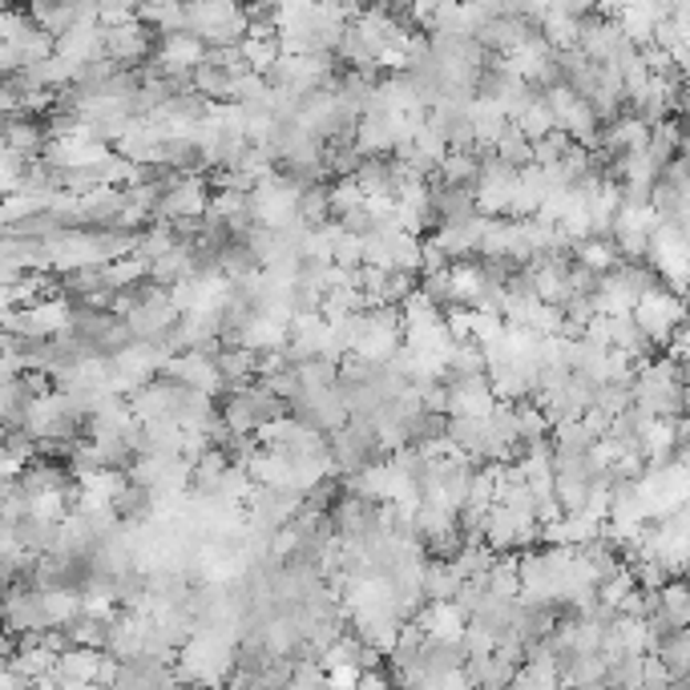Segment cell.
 Returning a JSON list of instances; mask_svg holds the SVG:
<instances>
[{
	"label": "cell",
	"mask_w": 690,
	"mask_h": 690,
	"mask_svg": "<svg viewBox=\"0 0 690 690\" xmlns=\"http://www.w3.org/2000/svg\"><path fill=\"white\" fill-rule=\"evenodd\" d=\"M634 404L650 412L655 421H679L682 416V368L675 360H650L634 375Z\"/></svg>",
	"instance_id": "cell-1"
},
{
	"label": "cell",
	"mask_w": 690,
	"mask_h": 690,
	"mask_svg": "<svg viewBox=\"0 0 690 690\" xmlns=\"http://www.w3.org/2000/svg\"><path fill=\"white\" fill-rule=\"evenodd\" d=\"M187 33H194L211 49H226L243 45L251 21H246V9L231 0H202V4H187Z\"/></svg>",
	"instance_id": "cell-2"
},
{
	"label": "cell",
	"mask_w": 690,
	"mask_h": 690,
	"mask_svg": "<svg viewBox=\"0 0 690 690\" xmlns=\"http://www.w3.org/2000/svg\"><path fill=\"white\" fill-rule=\"evenodd\" d=\"M650 267L658 270L662 287L687 299L690 291V234L679 223H658L650 238Z\"/></svg>",
	"instance_id": "cell-3"
},
{
	"label": "cell",
	"mask_w": 690,
	"mask_h": 690,
	"mask_svg": "<svg viewBox=\"0 0 690 690\" xmlns=\"http://www.w3.org/2000/svg\"><path fill=\"white\" fill-rule=\"evenodd\" d=\"M299 199H304V187H295L287 174L263 178L255 190H251V214H255L258 226L267 231H283V226L299 223Z\"/></svg>",
	"instance_id": "cell-4"
},
{
	"label": "cell",
	"mask_w": 690,
	"mask_h": 690,
	"mask_svg": "<svg viewBox=\"0 0 690 690\" xmlns=\"http://www.w3.org/2000/svg\"><path fill=\"white\" fill-rule=\"evenodd\" d=\"M687 299L675 295L670 287H658V291L643 295L638 307H634V323L646 331V340L655 343V348H670L675 340V331L687 323Z\"/></svg>",
	"instance_id": "cell-5"
},
{
	"label": "cell",
	"mask_w": 690,
	"mask_h": 690,
	"mask_svg": "<svg viewBox=\"0 0 690 690\" xmlns=\"http://www.w3.org/2000/svg\"><path fill=\"white\" fill-rule=\"evenodd\" d=\"M73 331V304L70 299H45L29 311H4V336L21 340H61Z\"/></svg>",
	"instance_id": "cell-6"
},
{
	"label": "cell",
	"mask_w": 690,
	"mask_h": 690,
	"mask_svg": "<svg viewBox=\"0 0 690 690\" xmlns=\"http://www.w3.org/2000/svg\"><path fill=\"white\" fill-rule=\"evenodd\" d=\"M328 445H331V460H336V473H343V477H360L363 468H372L380 460L375 457L380 440H375V428L368 416H351L340 433L328 436Z\"/></svg>",
	"instance_id": "cell-7"
},
{
	"label": "cell",
	"mask_w": 690,
	"mask_h": 690,
	"mask_svg": "<svg viewBox=\"0 0 690 690\" xmlns=\"http://www.w3.org/2000/svg\"><path fill=\"white\" fill-rule=\"evenodd\" d=\"M517 182H521V170H513V166L501 162L497 153H489V158L480 162V178H477V211L485 214V219L509 214L517 199Z\"/></svg>",
	"instance_id": "cell-8"
},
{
	"label": "cell",
	"mask_w": 690,
	"mask_h": 690,
	"mask_svg": "<svg viewBox=\"0 0 690 690\" xmlns=\"http://www.w3.org/2000/svg\"><path fill=\"white\" fill-rule=\"evenodd\" d=\"M211 190H206V178L199 174H182L178 182H170L158 202V214L153 223H190V219H202L211 211Z\"/></svg>",
	"instance_id": "cell-9"
},
{
	"label": "cell",
	"mask_w": 690,
	"mask_h": 690,
	"mask_svg": "<svg viewBox=\"0 0 690 690\" xmlns=\"http://www.w3.org/2000/svg\"><path fill=\"white\" fill-rule=\"evenodd\" d=\"M134 485H146L150 492H190L194 489V465L187 457H138L129 468Z\"/></svg>",
	"instance_id": "cell-10"
},
{
	"label": "cell",
	"mask_w": 690,
	"mask_h": 690,
	"mask_svg": "<svg viewBox=\"0 0 690 690\" xmlns=\"http://www.w3.org/2000/svg\"><path fill=\"white\" fill-rule=\"evenodd\" d=\"M166 375L178 380V384L194 388V392H202V396L226 392V380H223V372H219V351H182V355L170 360Z\"/></svg>",
	"instance_id": "cell-11"
},
{
	"label": "cell",
	"mask_w": 690,
	"mask_h": 690,
	"mask_svg": "<svg viewBox=\"0 0 690 690\" xmlns=\"http://www.w3.org/2000/svg\"><path fill=\"white\" fill-rule=\"evenodd\" d=\"M448 416H492L497 412V392H492L489 375H448Z\"/></svg>",
	"instance_id": "cell-12"
},
{
	"label": "cell",
	"mask_w": 690,
	"mask_h": 690,
	"mask_svg": "<svg viewBox=\"0 0 690 690\" xmlns=\"http://www.w3.org/2000/svg\"><path fill=\"white\" fill-rule=\"evenodd\" d=\"M109 667V655L97 646H65L57 658V682H82V687H102Z\"/></svg>",
	"instance_id": "cell-13"
},
{
	"label": "cell",
	"mask_w": 690,
	"mask_h": 690,
	"mask_svg": "<svg viewBox=\"0 0 690 690\" xmlns=\"http://www.w3.org/2000/svg\"><path fill=\"white\" fill-rule=\"evenodd\" d=\"M153 33L158 29H150V24H126V29H106V57L114 61V65H138V61L150 57V45H153Z\"/></svg>",
	"instance_id": "cell-14"
},
{
	"label": "cell",
	"mask_w": 690,
	"mask_h": 690,
	"mask_svg": "<svg viewBox=\"0 0 690 690\" xmlns=\"http://www.w3.org/2000/svg\"><path fill=\"white\" fill-rule=\"evenodd\" d=\"M416 626H421L428 638H436V643H465L468 614L457 602H428V606L416 614Z\"/></svg>",
	"instance_id": "cell-15"
},
{
	"label": "cell",
	"mask_w": 690,
	"mask_h": 690,
	"mask_svg": "<svg viewBox=\"0 0 690 690\" xmlns=\"http://www.w3.org/2000/svg\"><path fill=\"white\" fill-rule=\"evenodd\" d=\"M57 53L65 61H73L77 70H82V65H94V61L106 57V29H102V24H73L70 33L57 41Z\"/></svg>",
	"instance_id": "cell-16"
},
{
	"label": "cell",
	"mask_w": 690,
	"mask_h": 690,
	"mask_svg": "<svg viewBox=\"0 0 690 690\" xmlns=\"http://www.w3.org/2000/svg\"><path fill=\"white\" fill-rule=\"evenodd\" d=\"M4 150H17L24 158H45L49 150V126L33 117H4Z\"/></svg>",
	"instance_id": "cell-17"
},
{
	"label": "cell",
	"mask_w": 690,
	"mask_h": 690,
	"mask_svg": "<svg viewBox=\"0 0 690 690\" xmlns=\"http://www.w3.org/2000/svg\"><path fill=\"white\" fill-rule=\"evenodd\" d=\"M517 670L521 667L505 662L501 655H485V658H468L465 679H468V687L473 690H513Z\"/></svg>",
	"instance_id": "cell-18"
},
{
	"label": "cell",
	"mask_w": 690,
	"mask_h": 690,
	"mask_svg": "<svg viewBox=\"0 0 690 690\" xmlns=\"http://www.w3.org/2000/svg\"><path fill=\"white\" fill-rule=\"evenodd\" d=\"M219 372L226 380V392H246L251 384H258V355L246 348H234V343H223L219 351Z\"/></svg>",
	"instance_id": "cell-19"
},
{
	"label": "cell",
	"mask_w": 690,
	"mask_h": 690,
	"mask_svg": "<svg viewBox=\"0 0 690 690\" xmlns=\"http://www.w3.org/2000/svg\"><path fill=\"white\" fill-rule=\"evenodd\" d=\"M468 622L473 626H480V630H489L497 643H501L505 634H513V622H517V602H509V597H497L489 590V594L480 597V606L468 614Z\"/></svg>",
	"instance_id": "cell-20"
},
{
	"label": "cell",
	"mask_w": 690,
	"mask_h": 690,
	"mask_svg": "<svg viewBox=\"0 0 690 690\" xmlns=\"http://www.w3.org/2000/svg\"><path fill=\"white\" fill-rule=\"evenodd\" d=\"M606 328H609V348L614 351H626L634 363H643L650 351H655V343L646 340V331L634 323V316H622V319H606ZM650 363V360H646Z\"/></svg>",
	"instance_id": "cell-21"
},
{
	"label": "cell",
	"mask_w": 690,
	"mask_h": 690,
	"mask_svg": "<svg viewBox=\"0 0 690 690\" xmlns=\"http://www.w3.org/2000/svg\"><path fill=\"white\" fill-rule=\"evenodd\" d=\"M29 17H33L53 41H61V36L77 24V4H73V0H36L33 9H29Z\"/></svg>",
	"instance_id": "cell-22"
},
{
	"label": "cell",
	"mask_w": 690,
	"mask_h": 690,
	"mask_svg": "<svg viewBox=\"0 0 690 690\" xmlns=\"http://www.w3.org/2000/svg\"><path fill=\"white\" fill-rule=\"evenodd\" d=\"M574 258L582 263V267L597 270V275H609V270H618L622 263H626L614 238H585V243H577Z\"/></svg>",
	"instance_id": "cell-23"
},
{
	"label": "cell",
	"mask_w": 690,
	"mask_h": 690,
	"mask_svg": "<svg viewBox=\"0 0 690 690\" xmlns=\"http://www.w3.org/2000/svg\"><path fill=\"white\" fill-rule=\"evenodd\" d=\"M465 577L453 570V562H428L424 565V597L428 602H457Z\"/></svg>",
	"instance_id": "cell-24"
},
{
	"label": "cell",
	"mask_w": 690,
	"mask_h": 690,
	"mask_svg": "<svg viewBox=\"0 0 690 690\" xmlns=\"http://www.w3.org/2000/svg\"><path fill=\"white\" fill-rule=\"evenodd\" d=\"M258 270H263V258L255 255V246L246 243V238H234V243L223 251V275H226V279H231V283L255 279Z\"/></svg>",
	"instance_id": "cell-25"
},
{
	"label": "cell",
	"mask_w": 690,
	"mask_h": 690,
	"mask_svg": "<svg viewBox=\"0 0 690 690\" xmlns=\"http://www.w3.org/2000/svg\"><path fill=\"white\" fill-rule=\"evenodd\" d=\"M513 126L521 129V134H526L529 141H541V138H550L553 129H558V114H553L550 97H545V94H538V97H533V106H529L526 114L517 117Z\"/></svg>",
	"instance_id": "cell-26"
},
{
	"label": "cell",
	"mask_w": 690,
	"mask_h": 690,
	"mask_svg": "<svg viewBox=\"0 0 690 690\" xmlns=\"http://www.w3.org/2000/svg\"><path fill=\"white\" fill-rule=\"evenodd\" d=\"M646 153H650V162H655L658 174H662V170L682 153V129L675 126V121H662L658 129H650V146H646Z\"/></svg>",
	"instance_id": "cell-27"
},
{
	"label": "cell",
	"mask_w": 690,
	"mask_h": 690,
	"mask_svg": "<svg viewBox=\"0 0 690 690\" xmlns=\"http://www.w3.org/2000/svg\"><path fill=\"white\" fill-rule=\"evenodd\" d=\"M243 57H246V65H251V73H258V77H270V70H275V65H279V57H283L279 36H246V41H243Z\"/></svg>",
	"instance_id": "cell-28"
},
{
	"label": "cell",
	"mask_w": 690,
	"mask_h": 690,
	"mask_svg": "<svg viewBox=\"0 0 690 690\" xmlns=\"http://www.w3.org/2000/svg\"><path fill=\"white\" fill-rule=\"evenodd\" d=\"M194 94L206 97V102H226V97L234 102V77L219 65H211V61H202L194 70Z\"/></svg>",
	"instance_id": "cell-29"
},
{
	"label": "cell",
	"mask_w": 690,
	"mask_h": 690,
	"mask_svg": "<svg viewBox=\"0 0 690 690\" xmlns=\"http://www.w3.org/2000/svg\"><path fill=\"white\" fill-rule=\"evenodd\" d=\"M492 153H497L501 162L513 166V170H529V166H533V141H529L517 126L505 129V138L497 141V150Z\"/></svg>",
	"instance_id": "cell-30"
},
{
	"label": "cell",
	"mask_w": 690,
	"mask_h": 690,
	"mask_svg": "<svg viewBox=\"0 0 690 690\" xmlns=\"http://www.w3.org/2000/svg\"><path fill=\"white\" fill-rule=\"evenodd\" d=\"M577 141L570 138V134H562V129H553L550 138L533 141V166H541V170H553V166H562L565 158H570V150H574Z\"/></svg>",
	"instance_id": "cell-31"
},
{
	"label": "cell",
	"mask_w": 690,
	"mask_h": 690,
	"mask_svg": "<svg viewBox=\"0 0 690 690\" xmlns=\"http://www.w3.org/2000/svg\"><path fill=\"white\" fill-rule=\"evenodd\" d=\"M299 219H304L307 226L331 223V182L328 187L304 190V199H299Z\"/></svg>",
	"instance_id": "cell-32"
},
{
	"label": "cell",
	"mask_w": 690,
	"mask_h": 690,
	"mask_svg": "<svg viewBox=\"0 0 690 690\" xmlns=\"http://www.w3.org/2000/svg\"><path fill=\"white\" fill-rule=\"evenodd\" d=\"M368 194H363L360 178H340V182H331V214L336 219H348L351 211H360Z\"/></svg>",
	"instance_id": "cell-33"
},
{
	"label": "cell",
	"mask_w": 690,
	"mask_h": 690,
	"mask_svg": "<svg viewBox=\"0 0 690 690\" xmlns=\"http://www.w3.org/2000/svg\"><path fill=\"white\" fill-rule=\"evenodd\" d=\"M299 380H304V392H323V388H336L340 384V363L304 360L299 363Z\"/></svg>",
	"instance_id": "cell-34"
},
{
	"label": "cell",
	"mask_w": 690,
	"mask_h": 690,
	"mask_svg": "<svg viewBox=\"0 0 690 690\" xmlns=\"http://www.w3.org/2000/svg\"><path fill=\"white\" fill-rule=\"evenodd\" d=\"M336 267L343 270H363V234H343L336 243Z\"/></svg>",
	"instance_id": "cell-35"
},
{
	"label": "cell",
	"mask_w": 690,
	"mask_h": 690,
	"mask_svg": "<svg viewBox=\"0 0 690 690\" xmlns=\"http://www.w3.org/2000/svg\"><path fill=\"white\" fill-rule=\"evenodd\" d=\"M682 158H690V126L682 129Z\"/></svg>",
	"instance_id": "cell-36"
},
{
	"label": "cell",
	"mask_w": 690,
	"mask_h": 690,
	"mask_svg": "<svg viewBox=\"0 0 690 690\" xmlns=\"http://www.w3.org/2000/svg\"><path fill=\"white\" fill-rule=\"evenodd\" d=\"M170 690H202V687H190V682H174Z\"/></svg>",
	"instance_id": "cell-37"
},
{
	"label": "cell",
	"mask_w": 690,
	"mask_h": 690,
	"mask_svg": "<svg viewBox=\"0 0 690 690\" xmlns=\"http://www.w3.org/2000/svg\"><path fill=\"white\" fill-rule=\"evenodd\" d=\"M682 384L690 388V363H682Z\"/></svg>",
	"instance_id": "cell-38"
},
{
	"label": "cell",
	"mask_w": 690,
	"mask_h": 690,
	"mask_svg": "<svg viewBox=\"0 0 690 690\" xmlns=\"http://www.w3.org/2000/svg\"><path fill=\"white\" fill-rule=\"evenodd\" d=\"M687 202H690V187H687Z\"/></svg>",
	"instance_id": "cell-39"
}]
</instances>
